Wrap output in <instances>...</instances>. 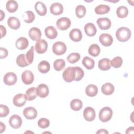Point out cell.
Returning <instances> with one entry per match:
<instances>
[{
    "label": "cell",
    "mask_w": 134,
    "mask_h": 134,
    "mask_svg": "<svg viewBox=\"0 0 134 134\" xmlns=\"http://www.w3.org/2000/svg\"><path fill=\"white\" fill-rule=\"evenodd\" d=\"M6 7L7 10L9 13H14L15 12L18 7V3L16 1L14 0H9L7 2L6 4Z\"/></svg>",
    "instance_id": "obj_28"
},
{
    "label": "cell",
    "mask_w": 134,
    "mask_h": 134,
    "mask_svg": "<svg viewBox=\"0 0 134 134\" xmlns=\"http://www.w3.org/2000/svg\"><path fill=\"white\" fill-rule=\"evenodd\" d=\"M110 65L114 68H119L122 64V59L120 57H116L110 61Z\"/></svg>",
    "instance_id": "obj_40"
},
{
    "label": "cell",
    "mask_w": 134,
    "mask_h": 134,
    "mask_svg": "<svg viewBox=\"0 0 134 134\" xmlns=\"http://www.w3.org/2000/svg\"><path fill=\"white\" fill-rule=\"evenodd\" d=\"M75 69V80L76 81H80L84 75V71L82 68L79 66H74Z\"/></svg>",
    "instance_id": "obj_41"
},
{
    "label": "cell",
    "mask_w": 134,
    "mask_h": 134,
    "mask_svg": "<svg viewBox=\"0 0 134 134\" xmlns=\"http://www.w3.org/2000/svg\"><path fill=\"white\" fill-rule=\"evenodd\" d=\"M98 93L97 87L94 84H90L86 87L85 93L89 97H94Z\"/></svg>",
    "instance_id": "obj_26"
},
{
    "label": "cell",
    "mask_w": 134,
    "mask_h": 134,
    "mask_svg": "<svg viewBox=\"0 0 134 134\" xmlns=\"http://www.w3.org/2000/svg\"><path fill=\"white\" fill-rule=\"evenodd\" d=\"M110 60L107 58H103L99 60L98 63V68L102 71H107L110 69Z\"/></svg>",
    "instance_id": "obj_24"
},
{
    "label": "cell",
    "mask_w": 134,
    "mask_h": 134,
    "mask_svg": "<svg viewBox=\"0 0 134 134\" xmlns=\"http://www.w3.org/2000/svg\"><path fill=\"white\" fill-rule=\"evenodd\" d=\"M116 37L118 41L120 42H126L128 41L131 37V31L127 27H120L116 32Z\"/></svg>",
    "instance_id": "obj_1"
},
{
    "label": "cell",
    "mask_w": 134,
    "mask_h": 134,
    "mask_svg": "<svg viewBox=\"0 0 134 134\" xmlns=\"http://www.w3.org/2000/svg\"><path fill=\"white\" fill-rule=\"evenodd\" d=\"M48 49V43L44 39H40L38 40L35 47V51L39 54H42L46 52Z\"/></svg>",
    "instance_id": "obj_6"
},
{
    "label": "cell",
    "mask_w": 134,
    "mask_h": 134,
    "mask_svg": "<svg viewBox=\"0 0 134 134\" xmlns=\"http://www.w3.org/2000/svg\"><path fill=\"white\" fill-rule=\"evenodd\" d=\"M50 13L54 15H60L63 12V5L59 3H54L50 7Z\"/></svg>",
    "instance_id": "obj_16"
},
{
    "label": "cell",
    "mask_w": 134,
    "mask_h": 134,
    "mask_svg": "<svg viewBox=\"0 0 134 134\" xmlns=\"http://www.w3.org/2000/svg\"><path fill=\"white\" fill-rule=\"evenodd\" d=\"M134 132V128L133 127H130L127 128L126 131V133H133Z\"/></svg>",
    "instance_id": "obj_48"
},
{
    "label": "cell",
    "mask_w": 134,
    "mask_h": 134,
    "mask_svg": "<svg viewBox=\"0 0 134 134\" xmlns=\"http://www.w3.org/2000/svg\"><path fill=\"white\" fill-rule=\"evenodd\" d=\"M71 21L69 18L61 17L57 20L56 26L60 30H66L71 26Z\"/></svg>",
    "instance_id": "obj_5"
},
{
    "label": "cell",
    "mask_w": 134,
    "mask_h": 134,
    "mask_svg": "<svg viewBox=\"0 0 134 134\" xmlns=\"http://www.w3.org/2000/svg\"><path fill=\"white\" fill-rule=\"evenodd\" d=\"M96 133H104V134H108V132L107 130H106V129H99L98 130L97 132H96Z\"/></svg>",
    "instance_id": "obj_49"
},
{
    "label": "cell",
    "mask_w": 134,
    "mask_h": 134,
    "mask_svg": "<svg viewBox=\"0 0 134 134\" xmlns=\"http://www.w3.org/2000/svg\"><path fill=\"white\" fill-rule=\"evenodd\" d=\"M99 41L105 47L111 46L113 42L112 36L108 34H102L99 37Z\"/></svg>",
    "instance_id": "obj_10"
},
{
    "label": "cell",
    "mask_w": 134,
    "mask_h": 134,
    "mask_svg": "<svg viewBox=\"0 0 134 134\" xmlns=\"http://www.w3.org/2000/svg\"><path fill=\"white\" fill-rule=\"evenodd\" d=\"M80 58H81V56L79 53L73 52L70 54L68 56L66 60L70 63L74 64L77 62L80 59Z\"/></svg>",
    "instance_id": "obj_39"
},
{
    "label": "cell",
    "mask_w": 134,
    "mask_h": 134,
    "mask_svg": "<svg viewBox=\"0 0 134 134\" xmlns=\"http://www.w3.org/2000/svg\"><path fill=\"white\" fill-rule=\"evenodd\" d=\"M23 115L27 119H34L37 116V111L33 107H28L24 109Z\"/></svg>",
    "instance_id": "obj_11"
},
{
    "label": "cell",
    "mask_w": 134,
    "mask_h": 134,
    "mask_svg": "<svg viewBox=\"0 0 134 134\" xmlns=\"http://www.w3.org/2000/svg\"><path fill=\"white\" fill-rule=\"evenodd\" d=\"M95 12L98 15H103L108 13L110 10V7L107 5L100 4L95 8Z\"/></svg>",
    "instance_id": "obj_29"
},
{
    "label": "cell",
    "mask_w": 134,
    "mask_h": 134,
    "mask_svg": "<svg viewBox=\"0 0 134 134\" xmlns=\"http://www.w3.org/2000/svg\"><path fill=\"white\" fill-rule=\"evenodd\" d=\"M116 14L117 17L120 18L126 17L128 15V9L125 6H120L118 7L116 10Z\"/></svg>",
    "instance_id": "obj_33"
},
{
    "label": "cell",
    "mask_w": 134,
    "mask_h": 134,
    "mask_svg": "<svg viewBox=\"0 0 134 134\" xmlns=\"http://www.w3.org/2000/svg\"><path fill=\"white\" fill-rule=\"evenodd\" d=\"M84 31L87 36L89 37H93L96 35L97 29L94 24L88 23L85 25Z\"/></svg>",
    "instance_id": "obj_19"
},
{
    "label": "cell",
    "mask_w": 134,
    "mask_h": 134,
    "mask_svg": "<svg viewBox=\"0 0 134 134\" xmlns=\"http://www.w3.org/2000/svg\"><path fill=\"white\" fill-rule=\"evenodd\" d=\"M34 58V48L31 46L29 50H28L26 54V58L28 63L30 64L32 63Z\"/></svg>",
    "instance_id": "obj_42"
},
{
    "label": "cell",
    "mask_w": 134,
    "mask_h": 134,
    "mask_svg": "<svg viewBox=\"0 0 134 134\" xmlns=\"http://www.w3.org/2000/svg\"><path fill=\"white\" fill-rule=\"evenodd\" d=\"M44 34L46 37L50 39H54L58 36L57 29L52 26H48L45 28Z\"/></svg>",
    "instance_id": "obj_20"
},
{
    "label": "cell",
    "mask_w": 134,
    "mask_h": 134,
    "mask_svg": "<svg viewBox=\"0 0 134 134\" xmlns=\"http://www.w3.org/2000/svg\"><path fill=\"white\" fill-rule=\"evenodd\" d=\"M6 129V126L5 124H4L2 122H0V132L2 133L4 131H5Z\"/></svg>",
    "instance_id": "obj_47"
},
{
    "label": "cell",
    "mask_w": 134,
    "mask_h": 134,
    "mask_svg": "<svg viewBox=\"0 0 134 134\" xmlns=\"http://www.w3.org/2000/svg\"><path fill=\"white\" fill-rule=\"evenodd\" d=\"M97 24L99 28L102 30H107L109 29L111 25L110 20L106 17L98 18Z\"/></svg>",
    "instance_id": "obj_15"
},
{
    "label": "cell",
    "mask_w": 134,
    "mask_h": 134,
    "mask_svg": "<svg viewBox=\"0 0 134 134\" xmlns=\"http://www.w3.org/2000/svg\"><path fill=\"white\" fill-rule=\"evenodd\" d=\"M3 81L7 85H13L15 84L17 81V77L15 73L13 72H8L4 76Z\"/></svg>",
    "instance_id": "obj_9"
},
{
    "label": "cell",
    "mask_w": 134,
    "mask_h": 134,
    "mask_svg": "<svg viewBox=\"0 0 134 134\" xmlns=\"http://www.w3.org/2000/svg\"><path fill=\"white\" fill-rule=\"evenodd\" d=\"M64 80L68 83L75 80L74 66H69L65 69L62 74Z\"/></svg>",
    "instance_id": "obj_3"
},
{
    "label": "cell",
    "mask_w": 134,
    "mask_h": 134,
    "mask_svg": "<svg viewBox=\"0 0 134 134\" xmlns=\"http://www.w3.org/2000/svg\"><path fill=\"white\" fill-rule=\"evenodd\" d=\"M50 121L49 120L45 118H41L39 119L38 121V126L42 129H45L49 126Z\"/></svg>",
    "instance_id": "obj_43"
},
{
    "label": "cell",
    "mask_w": 134,
    "mask_h": 134,
    "mask_svg": "<svg viewBox=\"0 0 134 134\" xmlns=\"http://www.w3.org/2000/svg\"><path fill=\"white\" fill-rule=\"evenodd\" d=\"M82 63L85 68L88 70L92 69L95 65L94 60L88 57H85L83 59Z\"/></svg>",
    "instance_id": "obj_30"
},
{
    "label": "cell",
    "mask_w": 134,
    "mask_h": 134,
    "mask_svg": "<svg viewBox=\"0 0 134 134\" xmlns=\"http://www.w3.org/2000/svg\"><path fill=\"white\" fill-rule=\"evenodd\" d=\"M88 52L89 54L95 57L98 56L100 53V49L98 44H93L90 46L88 50Z\"/></svg>",
    "instance_id": "obj_32"
},
{
    "label": "cell",
    "mask_w": 134,
    "mask_h": 134,
    "mask_svg": "<svg viewBox=\"0 0 134 134\" xmlns=\"http://www.w3.org/2000/svg\"><path fill=\"white\" fill-rule=\"evenodd\" d=\"M66 51V46L64 43L61 41H57L53 43L52 46L53 52L57 55H61L65 53Z\"/></svg>",
    "instance_id": "obj_4"
},
{
    "label": "cell",
    "mask_w": 134,
    "mask_h": 134,
    "mask_svg": "<svg viewBox=\"0 0 134 134\" xmlns=\"http://www.w3.org/2000/svg\"><path fill=\"white\" fill-rule=\"evenodd\" d=\"M9 113V109L8 106L5 105L1 104L0 105V117H5L7 116Z\"/></svg>",
    "instance_id": "obj_44"
},
{
    "label": "cell",
    "mask_w": 134,
    "mask_h": 134,
    "mask_svg": "<svg viewBox=\"0 0 134 134\" xmlns=\"http://www.w3.org/2000/svg\"><path fill=\"white\" fill-rule=\"evenodd\" d=\"M38 69L40 72L42 73H46L49 71L50 69V65L48 61L43 60L39 63Z\"/></svg>",
    "instance_id": "obj_27"
},
{
    "label": "cell",
    "mask_w": 134,
    "mask_h": 134,
    "mask_svg": "<svg viewBox=\"0 0 134 134\" xmlns=\"http://www.w3.org/2000/svg\"><path fill=\"white\" fill-rule=\"evenodd\" d=\"M7 24L8 26L14 30L18 29L20 26L19 20L15 17H10L7 20Z\"/></svg>",
    "instance_id": "obj_23"
},
{
    "label": "cell",
    "mask_w": 134,
    "mask_h": 134,
    "mask_svg": "<svg viewBox=\"0 0 134 134\" xmlns=\"http://www.w3.org/2000/svg\"><path fill=\"white\" fill-rule=\"evenodd\" d=\"M65 66V62L63 59H57L53 63V68L57 71L63 70Z\"/></svg>",
    "instance_id": "obj_37"
},
{
    "label": "cell",
    "mask_w": 134,
    "mask_h": 134,
    "mask_svg": "<svg viewBox=\"0 0 134 134\" xmlns=\"http://www.w3.org/2000/svg\"><path fill=\"white\" fill-rule=\"evenodd\" d=\"M83 116L86 121H92L95 118V111L92 107H87L83 111Z\"/></svg>",
    "instance_id": "obj_14"
},
{
    "label": "cell",
    "mask_w": 134,
    "mask_h": 134,
    "mask_svg": "<svg viewBox=\"0 0 134 134\" xmlns=\"http://www.w3.org/2000/svg\"><path fill=\"white\" fill-rule=\"evenodd\" d=\"M82 102L79 99H73L70 102V107L73 110L79 111L82 108Z\"/></svg>",
    "instance_id": "obj_31"
},
{
    "label": "cell",
    "mask_w": 134,
    "mask_h": 134,
    "mask_svg": "<svg viewBox=\"0 0 134 134\" xmlns=\"http://www.w3.org/2000/svg\"><path fill=\"white\" fill-rule=\"evenodd\" d=\"M23 17L25 22L27 23H31L35 19V15L32 11L27 10L24 13Z\"/></svg>",
    "instance_id": "obj_36"
},
{
    "label": "cell",
    "mask_w": 134,
    "mask_h": 134,
    "mask_svg": "<svg viewBox=\"0 0 134 134\" xmlns=\"http://www.w3.org/2000/svg\"><path fill=\"white\" fill-rule=\"evenodd\" d=\"M115 90L114 85L110 83H106L104 84L102 87L101 91L103 94L106 95H109L112 94Z\"/></svg>",
    "instance_id": "obj_25"
},
{
    "label": "cell",
    "mask_w": 134,
    "mask_h": 134,
    "mask_svg": "<svg viewBox=\"0 0 134 134\" xmlns=\"http://www.w3.org/2000/svg\"><path fill=\"white\" fill-rule=\"evenodd\" d=\"M29 37L34 41H38L40 39L41 37V32L40 30L37 27L31 28L28 32Z\"/></svg>",
    "instance_id": "obj_18"
},
{
    "label": "cell",
    "mask_w": 134,
    "mask_h": 134,
    "mask_svg": "<svg viewBox=\"0 0 134 134\" xmlns=\"http://www.w3.org/2000/svg\"><path fill=\"white\" fill-rule=\"evenodd\" d=\"M25 95L27 96V99L29 101L32 100L37 97V93H36V88L35 87H31L28 88L26 92Z\"/></svg>",
    "instance_id": "obj_35"
},
{
    "label": "cell",
    "mask_w": 134,
    "mask_h": 134,
    "mask_svg": "<svg viewBox=\"0 0 134 134\" xmlns=\"http://www.w3.org/2000/svg\"><path fill=\"white\" fill-rule=\"evenodd\" d=\"M16 63L21 68H24L29 65L26 60V55L24 54H20L17 57Z\"/></svg>",
    "instance_id": "obj_34"
},
{
    "label": "cell",
    "mask_w": 134,
    "mask_h": 134,
    "mask_svg": "<svg viewBox=\"0 0 134 134\" xmlns=\"http://www.w3.org/2000/svg\"><path fill=\"white\" fill-rule=\"evenodd\" d=\"M27 100V98L25 94L19 93L14 97L13 102L15 106L17 107H21L25 104Z\"/></svg>",
    "instance_id": "obj_7"
},
{
    "label": "cell",
    "mask_w": 134,
    "mask_h": 134,
    "mask_svg": "<svg viewBox=\"0 0 134 134\" xmlns=\"http://www.w3.org/2000/svg\"><path fill=\"white\" fill-rule=\"evenodd\" d=\"M21 80L24 84L29 85L34 82V75L31 71L26 70L23 72L21 74Z\"/></svg>",
    "instance_id": "obj_13"
},
{
    "label": "cell",
    "mask_w": 134,
    "mask_h": 134,
    "mask_svg": "<svg viewBox=\"0 0 134 134\" xmlns=\"http://www.w3.org/2000/svg\"><path fill=\"white\" fill-rule=\"evenodd\" d=\"M86 12V8L84 6L82 5H79L77 6L75 8L76 15L79 18H83L85 15Z\"/></svg>",
    "instance_id": "obj_38"
},
{
    "label": "cell",
    "mask_w": 134,
    "mask_h": 134,
    "mask_svg": "<svg viewBox=\"0 0 134 134\" xmlns=\"http://www.w3.org/2000/svg\"><path fill=\"white\" fill-rule=\"evenodd\" d=\"M29 42L28 39L24 37L19 38L16 41V47L19 50H24L28 46Z\"/></svg>",
    "instance_id": "obj_22"
},
{
    "label": "cell",
    "mask_w": 134,
    "mask_h": 134,
    "mask_svg": "<svg viewBox=\"0 0 134 134\" xmlns=\"http://www.w3.org/2000/svg\"><path fill=\"white\" fill-rule=\"evenodd\" d=\"M9 124L13 128H19L22 125V119L18 115H13L9 119Z\"/></svg>",
    "instance_id": "obj_8"
},
{
    "label": "cell",
    "mask_w": 134,
    "mask_h": 134,
    "mask_svg": "<svg viewBox=\"0 0 134 134\" xmlns=\"http://www.w3.org/2000/svg\"><path fill=\"white\" fill-rule=\"evenodd\" d=\"M0 15H1V21H2L5 17V13L3 12L2 10H0Z\"/></svg>",
    "instance_id": "obj_50"
},
{
    "label": "cell",
    "mask_w": 134,
    "mask_h": 134,
    "mask_svg": "<svg viewBox=\"0 0 134 134\" xmlns=\"http://www.w3.org/2000/svg\"><path fill=\"white\" fill-rule=\"evenodd\" d=\"M112 115V109L109 107H104L99 111V119L102 122H105L111 119Z\"/></svg>",
    "instance_id": "obj_2"
},
{
    "label": "cell",
    "mask_w": 134,
    "mask_h": 134,
    "mask_svg": "<svg viewBox=\"0 0 134 134\" xmlns=\"http://www.w3.org/2000/svg\"><path fill=\"white\" fill-rule=\"evenodd\" d=\"M69 37L72 41L74 42H79L81 41L82 38V34L79 29L74 28L70 31Z\"/></svg>",
    "instance_id": "obj_17"
},
{
    "label": "cell",
    "mask_w": 134,
    "mask_h": 134,
    "mask_svg": "<svg viewBox=\"0 0 134 134\" xmlns=\"http://www.w3.org/2000/svg\"><path fill=\"white\" fill-rule=\"evenodd\" d=\"M35 8L37 13L41 16L46 15L47 13V9L46 5L41 2H37L35 5Z\"/></svg>",
    "instance_id": "obj_21"
},
{
    "label": "cell",
    "mask_w": 134,
    "mask_h": 134,
    "mask_svg": "<svg viewBox=\"0 0 134 134\" xmlns=\"http://www.w3.org/2000/svg\"><path fill=\"white\" fill-rule=\"evenodd\" d=\"M0 52H1V59H3V58H5L8 54V52L7 51V50L4 48L1 47L0 48Z\"/></svg>",
    "instance_id": "obj_45"
},
{
    "label": "cell",
    "mask_w": 134,
    "mask_h": 134,
    "mask_svg": "<svg viewBox=\"0 0 134 134\" xmlns=\"http://www.w3.org/2000/svg\"><path fill=\"white\" fill-rule=\"evenodd\" d=\"M0 30H1V38H2L3 37H4L6 35V30L4 26L1 25H0Z\"/></svg>",
    "instance_id": "obj_46"
},
{
    "label": "cell",
    "mask_w": 134,
    "mask_h": 134,
    "mask_svg": "<svg viewBox=\"0 0 134 134\" xmlns=\"http://www.w3.org/2000/svg\"><path fill=\"white\" fill-rule=\"evenodd\" d=\"M36 93L37 96L41 98L46 97L49 93L48 86L45 84H40L36 88Z\"/></svg>",
    "instance_id": "obj_12"
}]
</instances>
